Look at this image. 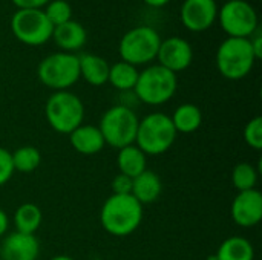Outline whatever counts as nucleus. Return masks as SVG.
<instances>
[{"mask_svg":"<svg viewBox=\"0 0 262 260\" xmlns=\"http://www.w3.org/2000/svg\"><path fill=\"white\" fill-rule=\"evenodd\" d=\"M143 221V205L132 195H111L101 207L103 228L117 238L132 234Z\"/></svg>","mask_w":262,"mask_h":260,"instance_id":"obj_1","label":"nucleus"},{"mask_svg":"<svg viewBox=\"0 0 262 260\" xmlns=\"http://www.w3.org/2000/svg\"><path fill=\"white\" fill-rule=\"evenodd\" d=\"M175 139L177 130L170 116L164 113H149L138 123L135 146L144 155H161L173 146Z\"/></svg>","mask_w":262,"mask_h":260,"instance_id":"obj_2","label":"nucleus"},{"mask_svg":"<svg viewBox=\"0 0 262 260\" xmlns=\"http://www.w3.org/2000/svg\"><path fill=\"white\" fill-rule=\"evenodd\" d=\"M177 87V74L160 64H152L140 72L134 92L140 101L149 106H161L175 95Z\"/></svg>","mask_w":262,"mask_h":260,"instance_id":"obj_3","label":"nucleus"},{"mask_svg":"<svg viewBox=\"0 0 262 260\" xmlns=\"http://www.w3.org/2000/svg\"><path fill=\"white\" fill-rule=\"evenodd\" d=\"M256 61L249 38L227 37L216 51V66L227 80H241L250 74Z\"/></svg>","mask_w":262,"mask_h":260,"instance_id":"obj_4","label":"nucleus"},{"mask_svg":"<svg viewBox=\"0 0 262 260\" xmlns=\"http://www.w3.org/2000/svg\"><path fill=\"white\" fill-rule=\"evenodd\" d=\"M45 115L48 124L55 132L69 135L83 124L84 106L75 93L69 90H58L48 98Z\"/></svg>","mask_w":262,"mask_h":260,"instance_id":"obj_5","label":"nucleus"},{"mask_svg":"<svg viewBox=\"0 0 262 260\" xmlns=\"http://www.w3.org/2000/svg\"><path fill=\"white\" fill-rule=\"evenodd\" d=\"M161 44V37L152 26H135L129 29L120 40L118 52L121 61L132 66H141L157 58Z\"/></svg>","mask_w":262,"mask_h":260,"instance_id":"obj_6","label":"nucleus"},{"mask_svg":"<svg viewBox=\"0 0 262 260\" xmlns=\"http://www.w3.org/2000/svg\"><path fill=\"white\" fill-rule=\"evenodd\" d=\"M37 77L41 84L54 92L68 90L80 78L78 55L69 52H55L45 57L37 67Z\"/></svg>","mask_w":262,"mask_h":260,"instance_id":"obj_7","label":"nucleus"},{"mask_svg":"<svg viewBox=\"0 0 262 260\" xmlns=\"http://www.w3.org/2000/svg\"><path fill=\"white\" fill-rule=\"evenodd\" d=\"M138 123L140 120L132 109L118 104L103 113L98 129L104 138V143L120 150L135 143Z\"/></svg>","mask_w":262,"mask_h":260,"instance_id":"obj_8","label":"nucleus"},{"mask_svg":"<svg viewBox=\"0 0 262 260\" xmlns=\"http://www.w3.org/2000/svg\"><path fill=\"white\" fill-rule=\"evenodd\" d=\"M11 31L18 41L40 46L52 38L54 26L46 18L43 9H17L11 17Z\"/></svg>","mask_w":262,"mask_h":260,"instance_id":"obj_9","label":"nucleus"},{"mask_svg":"<svg viewBox=\"0 0 262 260\" xmlns=\"http://www.w3.org/2000/svg\"><path fill=\"white\" fill-rule=\"evenodd\" d=\"M218 21L229 37L249 38L258 28V14L247 0L226 2L218 8Z\"/></svg>","mask_w":262,"mask_h":260,"instance_id":"obj_10","label":"nucleus"},{"mask_svg":"<svg viewBox=\"0 0 262 260\" xmlns=\"http://www.w3.org/2000/svg\"><path fill=\"white\" fill-rule=\"evenodd\" d=\"M157 60L160 66L169 69L173 74H178L192 64L193 49L187 40L181 37H169L161 40Z\"/></svg>","mask_w":262,"mask_h":260,"instance_id":"obj_11","label":"nucleus"},{"mask_svg":"<svg viewBox=\"0 0 262 260\" xmlns=\"http://www.w3.org/2000/svg\"><path fill=\"white\" fill-rule=\"evenodd\" d=\"M181 23L192 32L209 29L218 17V5L215 0H184L180 9Z\"/></svg>","mask_w":262,"mask_h":260,"instance_id":"obj_12","label":"nucleus"},{"mask_svg":"<svg viewBox=\"0 0 262 260\" xmlns=\"http://www.w3.org/2000/svg\"><path fill=\"white\" fill-rule=\"evenodd\" d=\"M232 219L244 228L258 225L262 219L261 192L256 188L239 192L232 202Z\"/></svg>","mask_w":262,"mask_h":260,"instance_id":"obj_13","label":"nucleus"},{"mask_svg":"<svg viewBox=\"0 0 262 260\" xmlns=\"http://www.w3.org/2000/svg\"><path fill=\"white\" fill-rule=\"evenodd\" d=\"M40 244L34 234L14 231L8 234L0 245L2 260H37Z\"/></svg>","mask_w":262,"mask_h":260,"instance_id":"obj_14","label":"nucleus"},{"mask_svg":"<svg viewBox=\"0 0 262 260\" xmlns=\"http://www.w3.org/2000/svg\"><path fill=\"white\" fill-rule=\"evenodd\" d=\"M71 146L75 152L81 155H95L103 150L106 146L104 138L97 126L81 124L74 132L69 133Z\"/></svg>","mask_w":262,"mask_h":260,"instance_id":"obj_15","label":"nucleus"},{"mask_svg":"<svg viewBox=\"0 0 262 260\" xmlns=\"http://www.w3.org/2000/svg\"><path fill=\"white\" fill-rule=\"evenodd\" d=\"M52 38L63 52L72 54L74 51H78L86 44L88 32L81 23L75 20H69L54 28Z\"/></svg>","mask_w":262,"mask_h":260,"instance_id":"obj_16","label":"nucleus"},{"mask_svg":"<svg viewBox=\"0 0 262 260\" xmlns=\"http://www.w3.org/2000/svg\"><path fill=\"white\" fill-rule=\"evenodd\" d=\"M163 192L160 176L152 170H144L141 175L132 179V196L143 205L155 202Z\"/></svg>","mask_w":262,"mask_h":260,"instance_id":"obj_17","label":"nucleus"},{"mask_svg":"<svg viewBox=\"0 0 262 260\" xmlns=\"http://www.w3.org/2000/svg\"><path fill=\"white\" fill-rule=\"evenodd\" d=\"M80 77L91 86H103L107 83L109 64L104 58L95 54H83L78 57Z\"/></svg>","mask_w":262,"mask_h":260,"instance_id":"obj_18","label":"nucleus"},{"mask_svg":"<svg viewBox=\"0 0 262 260\" xmlns=\"http://www.w3.org/2000/svg\"><path fill=\"white\" fill-rule=\"evenodd\" d=\"M117 164L121 175H126L129 178H137L141 175L146 169V155L135 146H126L118 150Z\"/></svg>","mask_w":262,"mask_h":260,"instance_id":"obj_19","label":"nucleus"},{"mask_svg":"<svg viewBox=\"0 0 262 260\" xmlns=\"http://www.w3.org/2000/svg\"><path fill=\"white\" fill-rule=\"evenodd\" d=\"M172 124L177 130V133H193L201 127L203 123V113L201 109L195 104L186 103L175 109L173 115L170 116Z\"/></svg>","mask_w":262,"mask_h":260,"instance_id":"obj_20","label":"nucleus"},{"mask_svg":"<svg viewBox=\"0 0 262 260\" xmlns=\"http://www.w3.org/2000/svg\"><path fill=\"white\" fill-rule=\"evenodd\" d=\"M216 260H253L255 250L246 238L233 236L226 239L215 254Z\"/></svg>","mask_w":262,"mask_h":260,"instance_id":"obj_21","label":"nucleus"},{"mask_svg":"<svg viewBox=\"0 0 262 260\" xmlns=\"http://www.w3.org/2000/svg\"><path fill=\"white\" fill-rule=\"evenodd\" d=\"M140 70L137 66H132L126 61H118L112 66H109V77L107 83H111L118 90H134L137 80H138Z\"/></svg>","mask_w":262,"mask_h":260,"instance_id":"obj_22","label":"nucleus"},{"mask_svg":"<svg viewBox=\"0 0 262 260\" xmlns=\"http://www.w3.org/2000/svg\"><path fill=\"white\" fill-rule=\"evenodd\" d=\"M41 210L35 204H21L14 213V225L18 233L34 234L41 225Z\"/></svg>","mask_w":262,"mask_h":260,"instance_id":"obj_23","label":"nucleus"},{"mask_svg":"<svg viewBox=\"0 0 262 260\" xmlns=\"http://www.w3.org/2000/svg\"><path fill=\"white\" fill-rule=\"evenodd\" d=\"M11 158H12L14 170L20 172V173H31L41 162V155H40L38 149H35L32 146H23V147L17 149L14 153H11Z\"/></svg>","mask_w":262,"mask_h":260,"instance_id":"obj_24","label":"nucleus"},{"mask_svg":"<svg viewBox=\"0 0 262 260\" xmlns=\"http://www.w3.org/2000/svg\"><path fill=\"white\" fill-rule=\"evenodd\" d=\"M232 182L233 187L239 192L252 190L256 187L258 182V170L249 162H241L235 166L232 172Z\"/></svg>","mask_w":262,"mask_h":260,"instance_id":"obj_25","label":"nucleus"},{"mask_svg":"<svg viewBox=\"0 0 262 260\" xmlns=\"http://www.w3.org/2000/svg\"><path fill=\"white\" fill-rule=\"evenodd\" d=\"M43 12L54 28L72 20V8L66 0H51L45 6Z\"/></svg>","mask_w":262,"mask_h":260,"instance_id":"obj_26","label":"nucleus"},{"mask_svg":"<svg viewBox=\"0 0 262 260\" xmlns=\"http://www.w3.org/2000/svg\"><path fill=\"white\" fill-rule=\"evenodd\" d=\"M244 141L249 147L255 150L262 149V118L256 116L250 120L244 129Z\"/></svg>","mask_w":262,"mask_h":260,"instance_id":"obj_27","label":"nucleus"},{"mask_svg":"<svg viewBox=\"0 0 262 260\" xmlns=\"http://www.w3.org/2000/svg\"><path fill=\"white\" fill-rule=\"evenodd\" d=\"M14 166H12V158H11V152H8L6 149L0 147V187L5 185L11 176L14 175Z\"/></svg>","mask_w":262,"mask_h":260,"instance_id":"obj_28","label":"nucleus"},{"mask_svg":"<svg viewBox=\"0 0 262 260\" xmlns=\"http://www.w3.org/2000/svg\"><path fill=\"white\" fill-rule=\"evenodd\" d=\"M112 195H130L132 193V178L126 175H117L112 181Z\"/></svg>","mask_w":262,"mask_h":260,"instance_id":"obj_29","label":"nucleus"},{"mask_svg":"<svg viewBox=\"0 0 262 260\" xmlns=\"http://www.w3.org/2000/svg\"><path fill=\"white\" fill-rule=\"evenodd\" d=\"M18 9H41L51 0H11Z\"/></svg>","mask_w":262,"mask_h":260,"instance_id":"obj_30","label":"nucleus"},{"mask_svg":"<svg viewBox=\"0 0 262 260\" xmlns=\"http://www.w3.org/2000/svg\"><path fill=\"white\" fill-rule=\"evenodd\" d=\"M249 41L252 44V49H253V54L256 57V60L262 58V29L258 28L250 37H249Z\"/></svg>","mask_w":262,"mask_h":260,"instance_id":"obj_31","label":"nucleus"},{"mask_svg":"<svg viewBox=\"0 0 262 260\" xmlns=\"http://www.w3.org/2000/svg\"><path fill=\"white\" fill-rule=\"evenodd\" d=\"M8 227H9V219L6 216V213L0 208V238L6 233Z\"/></svg>","mask_w":262,"mask_h":260,"instance_id":"obj_32","label":"nucleus"},{"mask_svg":"<svg viewBox=\"0 0 262 260\" xmlns=\"http://www.w3.org/2000/svg\"><path fill=\"white\" fill-rule=\"evenodd\" d=\"M146 5H149V6H152V8H161V6H164V5H167L170 0H143Z\"/></svg>","mask_w":262,"mask_h":260,"instance_id":"obj_33","label":"nucleus"},{"mask_svg":"<svg viewBox=\"0 0 262 260\" xmlns=\"http://www.w3.org/2000/svg\"><path fill=\"white\" fill-rule=\"evenodd\" d=\"M51 260H75V259H72V257H69V256H55V257H52Z\"/></svg>","mask_w":262,"mask_h":260,"instance_id":"obj_34","label":"nucleus"},{"mask_svg":"<svg viewBox=\"0 0 262 260\" xmlns=\"http://www.w3.org/2000/svg\"><path fill=\"white\" fill-rule=\"evenodd\" d=\"M226 2H232V0H226Z\"/></svg>","mask_w":262,"mask_h":260,"instance_id":"obj_35","label":"nucleus"}]
</instances>
